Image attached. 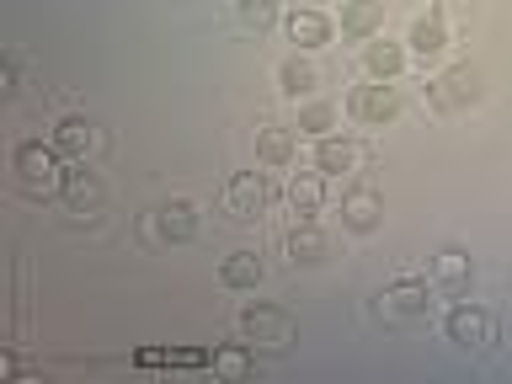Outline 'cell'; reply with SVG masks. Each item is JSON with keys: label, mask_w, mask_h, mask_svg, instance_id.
Wrapping results in <instances>:
<instances>
[{"label": "cell", "mask_w": 512, "mask_h": 384, "mask_svg": "<svg viewBox=\"0 0 512 384\" xmlns=\"http://www.w3.org/2000/svg\"><path fill=\"white\" fill-rule=\"evenodd\" d=\"M342 224L352 235H374L379 224H384V198L374 187H352L347 198H342Z\"/></svg>", "instance_id": "30bf717a"}, {"label": "cell", "mask_w": 512, "mask_h": 384, "mask_svg": "<svg viewBox=\"0 0 512 384\" xmlns=\"http://www.w3.org/2000/svg\"><path fill=\"white\" fill-rule=\"evenodd\" d=\"M240 336H246L256 352H288L299 326L288 310H278V304H246V310H240Z\"/></svg>", "instance_id": "7a4b0ae2"}, {"label": "cell", "mask_w": 512, "mask_h": 384, "mask_svg": "<svg viewBox=\"0 0 512 384\" xmlns=\"http://www.w3.org/2000/svg\"><path fill=\"white\" fill-rule=\"evenodd\" d=\"M432 278H438L443 294H470L475 267H470V256H464L459 246H443L438 256H432Z\"/></svg>", "instance_id": "8fae6325"}, {"label": "cell", "mask_w": 512, "mask_h": 384, "mask_svg": "<svg viewBox=\"0 0 512 384\" xmlns=\"http://www.w3.org/2000/svg\"><path fill=\"white\" fill-rule=\"evenodd\" d=\"M304 6H315V0H304Z\"/></svg>", "instance_id": "83f0119b"}, {"label": "cell", "mask_w": 512, "mask_h": 384, "mask_svg": "<svg viewBox=\"0 0 512 384\" xmlns=\"http://www.w3.org/2000/svg\"><path fill=\"white\" fill-rule=\"evenodd\" d=\"M267 203H272V182L262 171H235L224 182V214L230 219H262Z\"/></svg>", "instance_id": "3957f363"}, {"label": "cell", "mask_w": 512, "mask_h": 384, "mask_svg": "<svg viewBox=\"0 0 512 384\" xmlns=\"http://www.w3.org/2000/svg\"><path fill=\"white\" fill-rule=\"evenodd\" d=\"M54 144H59V155L86 160L96 144H102V134H96V123H86V118H64V123L54 128Z\"/></svg>", "instance_id": "9a60e30c"}, {"label": "cell", "mask_w": 512, "mask_h": 384, "mask_svg": "<svg viewBox=\"0 0 512 384\" xmlns=\"http://www.w3.org/2000/svg\"><path fill=\"white\" fill-rule=\"evenodd\" d=\"M59 198H64V208H70L75 219H96V214H102V182H96V171H86V166L64 171Z\"/></svg>", "instance_id": "9c48e42d"}, {"label": "cell", "mask_w": 512, "mask_h": 384, "mask_svg": "<svg viewBox=\"0 0 512 384\" xmlns=\"http://www.w3.org/2000/svg\"><path fill=\"white\" fill-rule=\"evenodd\" d=\"M256 160L262 166H288L294 160V128H278V123L256 128Z\"/></svg>", "instance_id": "d6986e66"}, {"label": "cell", "mask_w": 512, "mask_h": 384, "mask_svg": "<svg viewBox=\"0 0 512 384\" xmlns=\"http://www.w3.org/2000/svg\"><path fill=\"white\" fill-rule=\"evenodd\" d=\"M480 91H486V86H480V70H475L470 59H464V64H448V70L432 80V102H438L443 112L475 107V102H480Z\"/></svg>", "instance_id": "8992f818"}, {"label": "cell", "mask_w": 512, "mask_h": 384, "mask_svg": "<svg viewBox=\"0 0 512 384\" xmlns=\"http://www.w3.org/2000/svg\"><path fill=\"white\" fill-rule=\"evenodd\" d=\"M288 43H299V48H320V43H326L331 38V22H326V16H320L315 6H299V11H288Z\"/></svg>", "instance_id": "e0dca14e"}, {"label": "cell", "mask_w": 512, "mask_h": 384, "mask_svg": "<svg viewBox=\"0 0 512 384\" xmlns=\"http://www.w3.org/2000/svg\"><path fill=\"white\" fill-rule=\"evenodd\" d=\"M251 352H256L251 342H230V347H214V358H208V363H214L219 379H251V368H256Z\"/></svg>", "instance_id": "7402d4cb"}, {"label": "cell", "mask_w": 512, "mask_h": 384, "mask_svg": "<svg viewBox=\"0 0 512 384\" xmlns=\"http://www.w3.org/2000/svg\"><path fill=\"white\" fill-rule=\"evenodd\" d=\"M0 91H16V54H6V70H0Z\"/></svg>", "instance_id": "484cf974"}, {"label": "cell", "mask_w": 512, "mask_h": 384, "mask_svg": "<svg viewBox=\"0 0 512 384\" xmlns=\"http://www.w3.org/2000/svg\"><path fill=\"white\" fill-rule=\"evenodd\" d=\"M411 54L416 59H438L443 54V48H448V22H443V11H427V16H416V22H411Z\"/></svg>", "instance_id": "4fadbf2b"}, {"label": "cell", "mask_w": 512, "mask_h": 384, "mask_svg": "<svg viewBox=\"0 0 512 384\" xmlns=\"http://www.w3.org/2000/svg\"><path fill=\"white\" fill-rule=\"evenodd\" d=\"M235 11H240V22L256 27V32H267L278 22V0H235Z\"/></svg>", "instance_id": "d4e9b609"}, {"label": "cell", "mask_w": 512, "mask_h": 384, "mask_svg": "<svg viewBox=\"0 0 512 384\" xmlns=\"http://www.w3.org/2000/svg\"><path fill=\"white\" fill-rule=\"evenodd\" d=\"M278 86H283V96H310L315 86H320V70L304 54H294V59H283V70H278Z\"/></svg>", "instance_id": "603a6c76"}, {"label": "cell", "mask_w": 512, "mask_h": 384, "mask_svg": "<svg viewBox=\"0 0 512 384\" xmlns=\"http://www.w3.org/2000/svg\"><path fill=\"white\" fill-rule=\"evenodd\" d=\"M16 182H22V192H32V198H54V192L64 187L59 144H43V139H22V144H16Z\"/></svg>", "instance_id": "6da1fadb"}, {"label": "cell", "mask_w": 512, "mask_h": 384, "mask_svg": "<svg viewBox=\"0 0 512 384\" xmlns=\"http://www.w3.org/2000/svg\"><path fill=\"white\" fill-rule=\"evenodd\" d=\"M331 128H336V107H331V102H310V107H299V134L326 139Z\"/></svg>", "instance_id": "cb8c5ba5"}, {"label": "cell", "mask_w": 512, "mask_h": 384, "mask_svg": "<svg viewBox=\"0 0 512 384\" xmlns=\"http://www.w3.org/2000/svg\"><path fill=\"white\" fill-rule=\"evenodd\" d=\"M144 235H150V240H192V235H198V208H192L187 198L160 203L155 214L144 219Z\"/></svg>", "instance_id": "ba28073f"}, {"label": "cell", "mask_w": 512, "mask_h": 384, "mask_svg": "<svg viewBox=\"0 0 512 384\" xmlns=\"http://www.w3.org/2000/svg\"><path fill=\"white\" fill-rule=\"evenodd\" d=\"M363 64H368V75H374V80H395L400 70H406V48L390 43V38H379V43L363 48Z\"/></svg>", "instance_id": "ffe728a7"}, {"label": "cell", "mask_w": 512, "mask_h": 384, "mask_svg": "<svg viewBox=\"0 0 512 384\" xmlns=\"http://www.w3.org/2000/svg\"><path fill=\"white\" fill-rule=\"evenodd\" d=\"M347 112H352L358 123H368V128H384V123L400 118V91L390 86V80H374V86H352Z\"/></svg>", "instance_id": "277c9868"}, {"label": "cell", "mask_w": 512, "mask_h": 384, "mask_svg": "<svg viewBox=\"0 0 512 384\" xmlns=\"http://www.w3.org/2000/svg\"><path fill=\"white\" fill-rule=\"evenodd\" d=\"M358 166V150H352L347 139H336V134H326L315 144V171L320 176H342V171H352Z\"/></svg>", "instance_id": "44dd1931"}, {"label": "cell", "mask_w": 512, "mask_h": 384, "mask_svg": "<svg viewBox=\"0 0 512 384\" xmlns=\"http://www.w3.org/2000/svg\"><path fill=\"white\" fill-rule=\"evenodd\" d=\"M470 6H475V0H438L443 16H448V11H454V16H470Z\"/></svg>", "instance_id": "4316f807"}, {"label": "cell", "mask_w": 512, "mask_h": 384, "mask_svg": "<svg viewBox=\"0 0 512 384\" xmlns=\"http://www.w3.org/2000/svg\"><path fill=\"white\" fill-rule=\"evenodd\" d=\"M342 32L347 38H379L384 32V0H342Z\"/></svg>", "instance_id": "5bb4252c"}, {"label": "cell", "mask_w": 512, "mask_h": 384, "mask_svg": "<svg viewBox=\"0 0 512 384\" xmlns=\"http://www.w3.org/2000/svg\"><path fill=\"white\" fill-rule=\"evenodd\" d=\"M374 310H379V320H427V310H432L427 283H422V278H395V283L374 299Z\"/></svg>", "instance_id": "52a82bcc"}, {"label": "cell", "mask_w": 512, "mask_h": 384, "mask_svg": "<svg viewBox=\"0 0 512 384\" xmlns=\"http://www.w3.org/2000/svg\"><path fill=\"white\" fill-rule=\"evenodd\" d=\"M288 262H304V267H315V262H326V251H331V240H326V230H320L315 219H299L294 230H288Z\"/></svg>", "instance_id": "7c38bea8"}, {"label": "cell", "mask_w": 512, "mask_h": 384, "mask_svg": "<svg viewBox=\"0 0 512 384\" xmlns=\"http://www.w3.org/2000/svg\"><path fill=\"white\" fill-rule=\"evenodd\" d=\"M219 283H224V288H235V294H240V288H256V283H262V256L246 251V246L230 251V256L219 262Z\"/></svg>", "instance_id": "2e32d148"}, {"label": "cell", "mask_w": 512, "mask_h": 384, "mask_svg": "<svg viewBox=\"0 0 512 384\" xmlns=\"http://www.w3.org/2000/svg\"><path fill=\"white\" fill-rule=\"evenodd\" d=\"M288 203H294L299 219H315L320 203H326V176H320V171H299L294 182H288Z\"/></svg>", "instance_id": "ac0fdd59"}, {"label": "cell", "mask_w": 512, "mask_h": 384, "mask_svg": "<svg viewBox=\"0 0 512 384\" xmlns=\"http://www.w3.org/2000/svg\"><path fill=\"white\" fill-rule=\"evenodd\" d=\"M443 326H448V342H459L464 352H486V347H496V320L480 310V304H454Z\"/></svg>", "instance_id": "5b68a950"}]
</instances>
